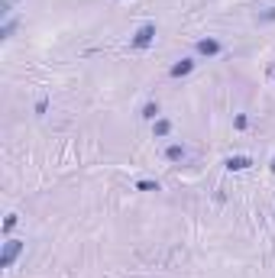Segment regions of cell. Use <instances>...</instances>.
<instances>
[{
	"label": "cell",
	"mask_w": 275,
	"mask_h": 278,
	"mask_svg": "<svg viewBox=\"0 0 275 278\" xmlns=\"http://www.w3.org/2000/svg\"><path fill=\"white\" fill-rule=\"evenodd\" d=\"M20 253H23V242L20 239H7L4 242V253H0V268H10Z\"/></svg>",
	"instance_id": "2"
},
{
	"label": "cell",
	"mask_w": 275,
	"mask_h": 278,
	"mask_svg": "<svg viewBox=\"0 0 275 278\" xmlns=\"http://www.w3.org/2000/svg\"><path fill=\"white\" fill-rule=\"evenodd\" d=\"M152 133L162 139V136H168L172 133V120H165V117H159V120H152Z\"/></svg>",
	"instance_id": "6"
},
{
	"label": "cell",
	"mask_w": 275,
	"mask_h": 278,
	"mask_svg": "<svg viewBox=\"0 0 275 278\" xmlns=\"http://www.w3.org/2000/svg\"><path fill=\"white\" fill-rule=\"evenodd\" d=\"M13 29H16V20H7V23H4V29H0V39H10V36H13Z\"/></svg>",
	"instance_id": "9"
},
{
	"label": "cell",
	"mask_w": 275,
	"mask_h": 278,
	"mask_svg": "<svg viewBox=\"0 0 275 278\" xmlns=\"http://www.w3.org/2000/svg\"><path fill=\"white\" fill-rule=\"evenodd\" d=\"M250 165H253L250 155H233V159H227V168H230V171H246Z\"/></svg>",
	"instance_id": "5"
},
{
	"label": "cell",
	"mask_w": 275,
	"mask_h": 278,
	"mask_svg": "<svg viewBox=\"0 0 275 278\" xmlns=\"http://www.w3.org/2000/svg\"><path fill=\"white\" fill-rule=\"evenodd\" d=\"M259 23H275V7H269V10H262L259 16H256Z\"/></svg>",
	"instance_id": "10"
},
{
	"label": "cell",
	"mask_w": 275,
	"mask_h": 278,
	"mask_svg": "<svg viewBox=\"0 0 275 278\" xmlns=\"http://www.w3.org/2000/svg\"><path fill=\"white\" fill-rule=\"evenodd\" d=\"M191 72H194V62H191V58H181V62L172 65V72H168V75H172V78H185V75H191Z\"/></svg>",
	"instance_id": "4"
},
{
	"label": "cell",
	"mask_w": 275,
	"mask_h": 278,
	"mask_svg": "<svg viewBox=\"0 0 275 278\" xmlns=\"http://www.w3.org/2000/svg\"><path fill=\"white\" fill-rule=\"evenodd\" d=\"M143 117H146V120H159V103H152V100H149L146 107H143Z\"/></svg>",
	"instance_id": "8"
},
{
	"label": "cell",
	"mask_w": 275,
	"mask_h": 278,
	"mask_svg": "<svg viewBox=\"0 0 275 278\" xmlns=\"http://www.w3.org/2000/svg\"><path fill=\"white\" fill-rule=\"evenodd\" d=\"M165 159H168V162H181V159H185V146H168V149H165Z\"/></svg>",
	"instance_id": "7"
},
{
	"label": "cell",
	"mask_w": 275,
	"mask_h": 278,
	"mask_svg": "<svg viewBox=\"0 0 275 278\" xmlns=\"http://www.w3.org/2000/svg\"><path fill=\"white\" fill-rule=\"evenodd\" d=\"M152 39H156V23H143L136 29V36L130 39V46L133 49H146V46H152Z\"/></svg>",
	"instance_id": "1"
},
{
	"label": "cell",
	"mask_w": 275,
	"mask_h": 278,
	"mask_svg": "<svg viewBox=\"0 0 275 278\" xmlns=\"http://www.w3.org/2000/svg\"><path fill=\"white\" fill-rule=\"evenodd\" d=\"M272 171H275V155H272Z\"/></svg>",
	"instance_id": "13"
},
{
	"label": "cell",
	"mask_w": 275,
	"mask_h": 278,
	"mask_svg": "<svg viewBox=\"0 0 275 278\" xmlns=\"http://www.w3.org/2000/svg\"><path fill=\"white\" fill-rule=\"evenodd\" d=\"M13 227H16V217H13V214H10V217H7V223H4V230H7V233H10V230H13Z\"/></svg>",
	"instance_id": "12"
},
{
	"label": "cell",
	"mask_w": 275,
	"mask_h": 278,
	"mask_svg": "<svg viewBox=\"0 0 275 278\" xmlns=\"http://www.w3.org/2000/svg\"><path fill=\"white\" fill-rule=\"evenodd\" d=\"M220 52H224V42L220 39H201L198 42V55H204V58H214V55H220Z\"/></svg>",
	"instance_id": "3"
},
{
	"label": "cell",
	"mask_w": 275,
	"mask_h": 278,
	"mask_svg": "<svg viewBox=\"0 0 275 278\" xmlns=\"http://www.w3.org/2000/svg\"><path fill=\"white\" fill-rule=\"evenodd\" d=\"M136 188H139V191H159V185H156V181H139Z\"/></svg>",
	"instance_id": "11"
}]
</instances>
